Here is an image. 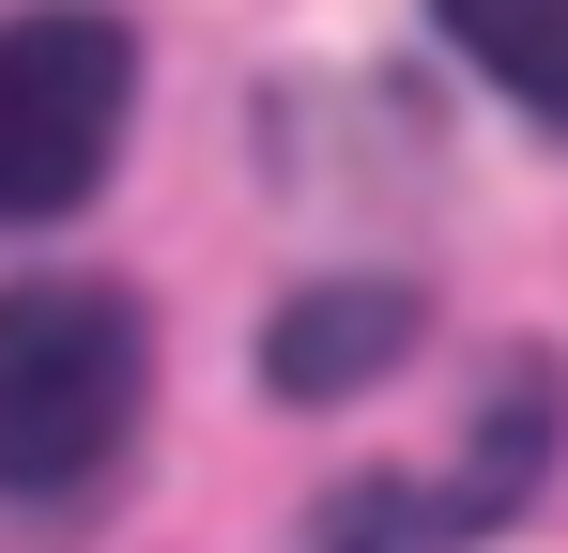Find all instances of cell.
Wrapping results in <instances>:
<instances>
[{"label": "cell", "mask_w": 568, "mask_h": 553, "mask_svg": "<svg viewBox=\"0 0 568 553\" xmlns=\"http://www.w3.org/2000/svg\"><path fill=\"white\" fill-rule=\"evenodd\" d=\"M154 400V323L108 276H31L0 292V507H62L139 446Z\"/></svg>", "instance_id": "obj_1"}, {"label": "cell", "mask_w": 568, "mask_h": 553, "mask_svg": "<svg viewBox=\"0 0 568 553\" xmlns=\"http://www.w3.org/2000/svg\"><path fill=\"white\" fill-rule=\"evenodd\" d=\"M123 108H139V31L93 0H31L0 16V231H47L78 215L123 154Z\"/></svg>", "instance_id": "obj_2"}, {"label": "cell", "mask_w": 568, "mask_h": 553, "mask_svg": "<svg viewBox=\"0 0 568 553\" xmlns=\"http://www.w3.org/2000/svg\"><path fill=\"white\" fill-rule=\"evenodd\" d=\"M415 339H430L415 276H307L277 323H262V384H277L292 415H323V400H369Z\"/></svg>", "instance_id": "obj_3"}, {"label": "cell", "mask_w": 568, "mask_h": 553, "mask_svg": "<svg viewBox=\"0 0 568 553\" xmlns=\"http://www.w3.org/2000/svg\"><path fill=\"white\" fill-rule=\"evenodd\" d=\"M430 16H446V47H462L507 108L568 123V0H430Z\"/></svg>", "instance_id": "obj_4"}]
</instances>
